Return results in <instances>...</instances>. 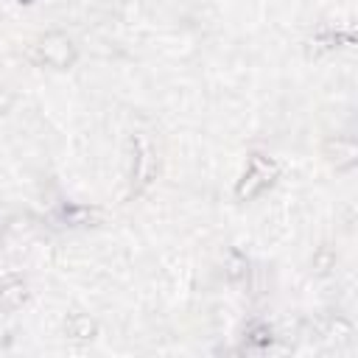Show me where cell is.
I'll return each mask as SVG.
<instances>
[{
	"label": "cell",
	"mask_w": 358,
	"mask_h": 358,
	"mask_svg": "<svg viewBox=\"0 0 358 358\" xmlns=\"http://www.w3.org/2000/svg\"><path fill=\"white\" fill-rule=\"evenodd\" d=\"M31 62L42 64V67H56V70H67L73 62H76V45L67 34H59V31H50L45 36H39L31 50H28Z\"/></svg>",
	"instance_id": "6da1fadb"
},
{
	"label": "cell",
	"mask_w": 358,
	"mask_h": 358,
	"mask_svg": "<svg viewBox=\"0 0 358 358\" xmlns=\"http://www.w3.org/2000/svg\"><path fill=\"white\" fill-rule=\"evenodd\" d=\"M277 173H280L277 162H271L268 157L252 154V157H249V165H246V173L241 176V182H238V187H235L238 199H255V196H260V193L274 182Z\"/></svg>",
	"instance_id": "7a4b0ae2"
},
{
	"label": "cell",
	"mask_w": 358,
	"mask_h": 358,
	"mask_svg": "<svg viewBox=\"0 0 358 358\" xmlns=\"http://www.w3.org/2000/svg\"><path fill=\"white\" fill-rule=\"evenodd\" d=\"M322 154L330 165H336V171H347L358 159V145L350 137H330V140H324Z\"/></svg>",
	"instance_id": "3957f363"
},
{
	"label": "cell",
	"mask_w": 358,
	"mask_h": 358,
	"mask_svg": "<svg viewBox=\"0 0 358 358\" xmlns=\"http://www.w3.org/2000/svg\"><path fill=\"white\" fill-rule=\"evenodd\" d=\"M28 296V282L20 274H8L0 280V310H17Z\"/></svg>",
	"instance_id": "277c9868"
},
{
	"label": "cell",
	"mask_w": 358,
	"mask_h": 358,
	"mask_svg": "<svg viewBox=\"0 0 358 358\" xmlns=\"http://www.w3.org/2000/svg\"><path fill=\"white\" fill-rule=\"evenodd\" d=\"M134 176H137V190L145 187L157 176V157H154L151 145L143 137L137 140V171H134Z\"/></svg>",
	"instance_id": "5b68a950"
},
{
	"label": "cell",
	"mask_w": 358,
	"mask_h": 358,
	"mask_svg": "<svg viewBox=\"0 0 358 358\" xmlns=\"http://www.w3.org/2000/svg\"><path fill=\"white\" fill-rule=\"evenodd\" d=\"M64 330H67V336L76 338V341H90V338H95L98 324H95L90 316H84V313H73V316L67 319Z\"/></svg>",
	"instance_id": "8992f818"
},
{
	"label": "cell",
	"mask_w": 358,
	"mask_h": 358,
	"mask_svg": "<svg viewBox=\"0 0 358 358\" xmlns=\"http://www.w3.org/2000/svg\"><path fill=\"white\" fill-rule=\"evenodd\" d=\"M11 103H14V95L8 90H0V115H6L11 109Z\"/></svg>",
	"instance_id": "52a82bcc"
}]
</instances>
